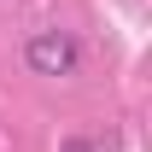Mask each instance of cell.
<instances>
[{
  "label": "cell",
  "mask_w": 152,
  "mask_h": 152,
  "mask_svg": "<svg viewBox=\"0 0 152 152\" xmlns=\"http://www.w3.org/2000/svg\"><path fill=\"white\" fill-rule=\"evenodd\" d=\"M23 64H29L35 76H76L82 47H76L70 29H35V35L23 41Z\"/></svg>",
  "instance_id": "cell-1"
}]
</instances>
